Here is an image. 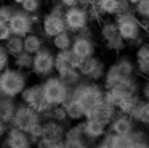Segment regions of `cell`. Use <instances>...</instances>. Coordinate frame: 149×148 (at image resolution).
Listing matches in <instances>:
<instances>
[{
	"mask_svg": "<svg viewBox=\"0 0 149 148\" xmlns=\"http://www.w3.org/2000/svg\"><path fill=\"white\" fill-rule=\"evenodd\" d=\"M136 79H139V76L136 73L135 56L120 53L107 64L103 85L106 89H109V87H125L135 82Z\"/></svg>",
	"mask_w": 149,
	"mask_h": 148,
	"instance_id": "cell-1",
	"label": "cell"
},
{
	"mask_svg": "<svg viewBox=\"0 0 149 148\" xmlns=\"http://www.w3.org/2000/svg\"><path fill=\"white\" fill-rule=\"evenodd\" d=\"M114 19H116L119 32L122 35V39L127 42V45L138 47L139 44H143L146 40V37H149V32L143 27L141 19L135 15V11L117 15L114 16Z\"/></svg>",
	"mask_w": 149,
	"mask_h": 148,
	"instance_id": "cell-2",
	"label": "cell"
},
{
	"mask_svg": "<svg viewBox=\"0 0 149 148\" xmlns=\"http://www.w3.org/2000/svg\"><path fill=\"white\" fill-rule=\"evenodd\" d=\"M31 73L29 71L18 69L15 66H8L0 73V92L2 95L13 97L19 100V95L31 82Z\"/></svg>",
	"mask_w": 149,
	"mask_h": 148,
	"instance_id": "cell-3",
	"label": "cell"
},
{
	"mask_svg": "<svg viewBox=\"0 0 149 148\" xmlns=\"http://www.w3.org/2000/svg\"><path fill=\"white\" fill-rule=\"evenodd\" d=\"M104 92H106V87L103 85V82H93V80L84 79L75 87H72L71 97L77 100L88 113L104 100Z\"/></svg>",
	"mask_w": 149,
	"mask_h": 148,
	"instance_id": "cell-4",
	"label": "cell"
},
{
	"mask_svg": "<svg viewBox=\"0 0 149 148\" xmlns=\"http://www.w3.org/2000/svg\"><path fill=\"white\" fill-rule=\"evenodd\" d=\"M98 37L103 44L104 50L114 55H120L128 47L127 42L122 39L114 18H103L98 24Z\"/></svg>",
	"mask_w": 149,
	"mask_h": 148,
	"instance_id": "cell-5",
	"label": "cell"
},
{
	"mask_svg": "<svg viewBox=\"0 0 149 148\" xmlns=\"http://www.w3.org/2000/svg\"><path fill=\"white\" fill-rule=\"evenodd\" d=\"M42 89L47 101L50 105H64L72 93V87H69L58 74H52L47 79H42Z\"/></svg>",
	"mask_w": 149,
	"mask_h": 148,
	"instance_id": "cell-6",
	"label": "cell"
},
{
	"mask_svg": "<svg viewBox=\"0 0 149 148\" xmlns=\"http://www.w3.org/2000/svg\"><path fill=\"white\" fill-rule=\"evenodd\" d=\"M39 31L48 40L53 39L55 35L61 34L63 31H68L66 29V23H64V6L61 3H52L48 11L43 13Z\"/></svg>",
	"mask_w": 149,
	"mask_h": 148,
	"instance_id": "cell-7",
	"label": "cell"
},
{
	"mask_svg": "<svg viewBox=\"0 0 149 148\" xmlns=\"http://www.w3.org/2000/svg\"><path fill=\"white\" fill-rule=\"evenodd\" d=\"M55 55H56V50L48 44L40 51H37L34 55L31 76L42 80V79H47L48 76H52V74H55Z\"/></svg>",
	"mask_w": 149,
	"mask_h": 148,
	"instance_id": "cell-8",
	"label": "cell"
},
{
	"mask_svg": "<svg viewBox=\"0 0 149 148\" xmlns=\"http://www.w3.org/2000/svg\"><path fill=\"white\" fill-rule=\"evenodd\" d=\"M19 101H23L24 105L37 109L42 116H45V113L48 111V108L52 106L47 101L45 95H43V89H42V82H40V80L39 82H29L27 84V87L19 95Z\"/></svg>",
	"mask_w": 149,
	"mask_h": 148,
	"instance_id": "cell-9",
	"label": "cell"
},
{
	"mask_svg": "<svg viewBox=\"0 0 149 148\" xmlns=\"http://www.w3.org/2000/svg\"><path fill=\"white\" fill-rule=\"evenodd\" d=\"M64 23L66 29L72 34H79L82 29L91 26L90 16H88V10L82 5H74L64 8Z\"/></svg>",
	"mask_w": 149,
	"mask_h": 148,
	"instance_id": "cell-10",
	"label": "cell"
},
{
	"mask_svg": "<svg viewBox=\"0 0 149 148\" xmlns=\"http://www.w3.org/2000/svg\"><path fill=\"white\" fill-rule=\"evenodd\" d=\"M77 68H79V71H80L84 79L93 80V82H103L104 74H106V69H107V64L104 63V60L101 56L93 55V56L80 60Z\"/></svg>",
	"mask_w": 149,
	"mask_h": 148,
	"instance_id": "cell-11",
	"label": "cell"
},
{
	"mask_svg": "<svg viewBox=\"0 0 149 148\" xmlns=\"http://www.w3.org/2000/svg\"><path fill=\"white\" fill-rule=\"evenodd\" d=\"M42 121H45V118H43L37 109H34V108H31V106L24 105L23 101H19L18 103V108H16V113H15L13 119H11V122H10V125L27 132L34 124L42 122Z\"/></svg>",
	"mask_w": 149,
	"mask_h": 148,
	"instance_id": "cell-12",
	"label": "cell"
},
{
	"mask_svg": "<svg viewBox=\"0 0 149 148\" xmlns=\"http://www.w3.org/2000/svg\"><path fill=\"white\" fill-rule=\"evenodd\" d=\"M66 148H93L95 142L85 135L84 132V125L80 122H71L68 125V130H66L64 140H63Z\"/></svg>",
	"mask_w": 149,
	"mask_h": 148,
	"instance_id": "cell-13",
	"label": "cell"
},
{
	"mask_svg": "<svg viewBox=\"0 0 149 148\" xmlns=\"http://www.w3.org/2000/svg\"><path fill=\"white\" fill-rule=\"evenodd\" d=\"M8 26H10V29H11V34L21 35V37H26L27 34H31L32 31L37 29V26L34 24V21H32V16L27 11L21 10L19 6H16V10H15Z\"/></svg>",
	"mask_w": 149,
	"mask_h": 148,
	"instance_id": "cell-14",
	"label": "cell"
},
{
	"mask_svg": "<svg viewBox=\"0 0 149 148\" xmlns=\"http://www.w3.org/2000/svg\"><path fill=\"white\" fill-rule=\"evenodd\" d=\"M71 50L77 55L79 58H88L96 55L98 51V42L95 35H87V34H75L72 40Z\"/></svg>",
	"mask_w": 149,
	"mask_h": 148,
	"instance_id": "cell-15",
	"label": "cell"
},
{
	"mask_svg": "<svg viewBox=\"0 0 149 148\" xmlns=\"http://www.w3.org/2000/svg\"><path fill=\"white\" fill-rule=\"evenodd\" d=\"M0 148H36V145L32 143L26 130H21L18 127L10 125L5 138L2 140Z\"/></svg>",
	"mask_w": 149,
	"mask_h": 148,
	"instance_id": "cell-16",
	"label": "cell"
},
{
	"mask_svg": "<svg viewBox=\"0 0 149 148\" xmlns=\"http://www.w3.org/2000/svg\"><path fill=\"white\" fill-rule=\"evenodd\" d=\"M68 122H59L55 119H45L43 121V138L52 143H59L64 140L66 130H68Z\"/></svg>",
	"mask_w": 149,
	"mask_h": 148,
	"instance_id": "cell-17",
	"label": "cell"
},
{
	"mask_svg": "<svg viewBox=\"0 0 149 148\" xmlns=\"http://www.w3.org/2000/svg\"><path fill=\"white\" fill-rule=\"evenodd\" d=\"M136 121L133 119V116L125 114V113H117L116 118L111 121L109 124V132H114L117 135H130L136 129Z\"/></svg>",
	"mask_w": 149,
	"mask_h": 148,
	"instance_id": "cell-18",
	"label": "cell"
},
{
	"mask_svg": "<svg viewBox=\"0 0 149 148\" xmlns=\"http://www.w3.org/2000/svg\"><path fill=\"white\" fill-rule=\"evenodd\" d=\"M117 113H119V109H117L116 106L112 105V103H109L106 98H104L103 101L100 103V105H96L93 109H91V111H88L85 118L96 119V121H101V122H106V124H111V121L116 118Z\"/></svg>",
	"mask_w": 149,
	"mask_h": 148,
	"instance_id": "cell-19",
	"label": "cell"
},
{
	"mask_svg": "<svg viewBox=\"0 0 149 148\" xmlns=\"http://www.w3.org/2000/svg\"><path fill=\"white\" fill-rule=\"evenodd\" d=\"M80 60L82 58H79L72 50L56 51V55H55V73L56 74H63L68 69L77 68L79 63H80Z\"/></svg>",
	"mask_w": 149,
	"mask_h": 148,
	"instance_id": "cell-20",
	"label": "cell"
},
{
	"mask_svg": "<svg viewBox=\"0 0 149 148\" xmlns=\"http://www.w3.org/2000/svg\"><path fill=\"white\" fill-rule=\"evenodd\" d=\"M82 125H84V132L90 140H93L96 143L98 140L104 137L109 130V124L106 122H101V121H96V119H90V118H85L82 121Z\"/></svg>",
	"mask_w": 149,
	"mask_h": 148,
	"instance_id": "cell-21",
	"label": "cell"
},
{
	"mask_svg": "<svg viewBox=\"0 0 149 148\" xmlns=\"http://www.w3.org/2000/svg\"><path fill=\"white\" fill-rule=\"evenodd\" d=\"M48 42H50L48 39H47L39 29H36V31H32L31 34H27L26 37H24V50L32 53V55H36L37 51L42 50Z\"/></svg>",
	"mask_w": 149,
	"mask_h": 148,
	"instance_id": "cell-22",
	"label": "cell"
},
{
	"mask_svg": "<svg viewBox=\"0 0 149 148\" xmlns=\"http://www.w3.org/2000/svg\"><path fill=\"white\" fill-rule=\"evenodd\" d=\"M18 103H19V100L13 98V97H7V95L0 97V119L10 124L15 113H16Z\"/></svg>",
	"mask_w": 149,
	"mask_h": 148,
	"instance_id": "cell-23",
	"label": "cell"
},
{
	"mask_svg": "<svg viewBox=\"0 0 149 148\" xmlns=\"http://www.w3.org/2000/svg\"><path fill=\"white\" fill-rule=\"evenodd\" d=\"M64 108H66V113H68L69 122H80V121H84L85 116H87L85 108L75 98H72V97L64 103Z\"/></svg>",
	"mask_w": 149,
	"mask_h": 148,
	"instance_id": "cell-24",
	"label": "cell"
},
{
	"mask_svg": "<svg viewBox=\"0 0 149 148\" xmlns=\"http://www.w3.org/2000/svg\"><path fill=\"white\" fill-rule=\"evenodd\" d=\"M72 40H74V34L69 32V31H63L61 34H58V35H55L53 39H50V45H52L56 51L71 50Z\"/></svg>",
	"mask_w": 149,
	"mask_h": 148,
	"instance_id": "cell-25",
	"label": "cell"
},
{
	"mask_svg": "<svg viewBox=\"0 0 149 148\" xmlns=\"http://www.w3.org/2000/svg\"><path fill=\"white\" fill-rule=\"evenodd\" d=\"M119 2L120 0H96L95 6L104 18H114L119 13Z\"/></svg>",
	"mask_w": 149,
	"mask_h": 148,
	"instance_id": "cell-26",
	"label": "cell"
},
{
	"mask_svg": "<svg viewBox=\"0 0 149 148\" xmlns=\"http://www.w3.org/2000/svg\"><path fill=\"white\" fill-rule=\"evenodd\" d=\"M32 63H34V55L26 50L11 58V66L23 69V71H29V73H31V68H32Z\"/></svg>",
	"mask_w": 149,
	"mask_h": 148,
	"instance_id": "cell-27",
	"label": "cell"
},
{
	"mask_svg": "<svg viewBox=\"0 0 149 148\" xmlns=\"http://www.w3.org/2000/svg\"><path fill=\"white\" fill-rule=\"evenodd\" d=\"M133 119L136 121L138 125L143 127H149V100H141L139 106L136 108V111L133 113Z\"/></svg>",
	"mask_w": 149,
	"mask_h": 148,
	"instance_id": "cell-28",
	"label": "cell"
},
{
	"mask_svg": "<svg viewBox=\"0 0 149 148\" xmlns=\"http://www.w3.org/2000/svg\"><path fill=\"white\" fill-rule=\"evenodd\" d=\"M3 45H5V48H7V51L11 55V58H13V56H16V55H19L21 51H24V37L11 34L10 37H8V40L3 42Z\"/></svg>",
	"mask_w": 149,
	"mask_h": 148,
	"instance_id": "cell-29",
	"label": "cell"
},
{
	"mask_svg": "<svg viewBox=\"0 0 149 148\" xmlns=\"http://www.w3.org/2000/svg\"><path fill=\"white\" fill-rule=\"evenodd\" d=\"M104 138L109 142L111 148H132V137L130 135H117L107 130Z\"/></svg>",
	"mask_w": 149,
	"mask_h": 148,
	"instance_id": "cell-30",
	"label": "cell"
},
{
	"mask_svg": "<svg viewBox=\"0 0 149 148\" xmlns=\"http://www.w3.org/2000/svg\"><path fill=\"white\" fill-rule=\"evenodd\" d=\"M43 118L45 119H55V121H59V122H68V124H71L64 105H52L48 108V111L45 113Z\"/></svg>",
	"mask_w": 149,
	"mask_h": 148,
	"instance_id": "cell-31",
	"label": "cell"
},
{
	"mask_svg": "<svg viewBox=\"0 0 149 148\" xmlns=\"http://www.w3.org/2000/svg\"><path fill=\"white\" fill-rule=\"evenodd\" d=\"M59 77H61L63 80H64L66 84H68L69 87H75L79 82H82L84 80V77H82L80 71H79V68H72V69H68L64 71L63 74H58Z\"/></svg>",
	"mask_w": 149,
	"mask_h": 148,
	"instance_id": "cell-32",
	"label": "cell"
},
{
	"mask_svg": "<svg viewBox=\"0 0 149 148\" xmlns=\"http://www.w3.org/2000/svg\"><path fill=\"white\" fill-rule=\"evenodd\" d=\"M43 6H45V0H23L19 8L27 11L29 15H36V13H42Z\"/></svg>",
	"mask_w": 149,
	"mask_h": 148,
	"instance_id": "cell-33",
	"label": "cell"
},
{
	"mask_svg": "<svg viewBox=\"0 0 149 148\" xmlns=\"http://www.w3.org/2000/svg\"><path fill=\"white\" fill-rule=\"evenodd\" d=\"M141 100H143V97H141V95H133L132 98L128 100V101H127V103H123V105L120 106V108H119V111H120V113H125V114L133 116V113H135V111H136V108L139 106Z\"/></svg>",
	"mask_w": 149,
	"mask_h": 148,
	"instance_id": "cell-34",
	"label": "cell"
},
{
	"mask_svg": "<svg viewBox=\"0 0 149 148\" xmlns=\"http://www.w3.org/2000/svg\"><path fill=\"white\" fill-rule=\"evenodd\" d=\"M15 10H16V5H13V3H0V23L8 24Z\"/></svg>",
	"mask_w": 149,
	"mask_h": 148,
	"instance_id": "cell-35",
	"label": "cell"
},
{
	"mask_svg": "<svg viewBox=\"0 0 149 148\" xmlns=\"http://www.w3.org/2000/svg\"><path fill=\"white\" fill-rule=\"evenodd\" d=\"M133 11L138 16L139 19H149V0H139L135 6H133Z\"/></svg>",
	"mask_w": 149,
	"mask_h": 148,
	"instance_id": "cell-36",
	"label": "cell"
},
{
	"mask_svg": "<svg viewBox=\"0 0 149 148\" xmlns=\"http://www.w3.org/2000/svg\"><path fill=\"white\" fill-rule=\"evenodd\" d=\"M27 134H29L31 140H32L34 145H37L40 140L43 138V121L42 122H37V124H34L32 127L27 130Z\"/></svg>",
	"mask_w": 149,
	"mask_h": 148,
	"instance_id": "cell-37",
	"label": "cell"
},
{
	"mask_svg": "<svg viewBox=\"0 0 149 148\" xmlns=\"http://www.w3.org/2000/svg\"><path fill=\"white\" fill-rule=\"evenodd\" d=\"M135 60H146L149 58V42H143L138 47H135V53H133Z\"/></svg>",
	"mask_w": 149,
	"mask_h": 148,
	"instance_id": "cell-38",
	"label": "cell"
},
{
	"mask_svg": "<svg viewBox=\"0 0 149 148\" xmlns=\"http://www.w3.org/2000/svg\"><path fill=\"white\" fill-rule=\"evenodd\" d=\"M8 66H11V55L7 51L3 44H0V73Z\"/></svg>",
	"mask_w": 149,
	"mask_h": 148,
	"instance_id": "cell-39",
	"label": "cell"
},
{
	"mask_svg": "<svg viewBox=\"0 0 149 148\" xmlns=\"http://www.w3.org/2000/svg\"><path fill=\"white\" fill-rule=\"evenodd\" d=\"M136 61V73L139 77H149V58L146 60H135Z\"/></svg>",
	"mask_w": 149,
	"mask_h": 148,
	"instance_id": "cell-40",
	"label": "cell"
},
{
	"mask_svg": "<svg viewBox=\"0 0 149 148\" xmlns=\"http://www.w3.org/2000/svg\"><path fill=\"white\" fill-rule=\"evenodd\" d=\"M11 35V29L8 24L0 23V44H3L5 40H8V37Z\"/></svg>",
	"mask_w": 149,
	"mask_h": 148,
	"instance_id": "cell-41",
	"label": "cell"
},
{
	"mask_svg": "<svg viewBox=\"0 0 149 148\" xmlns=\"http://www.w3.org/2000/svg\"><path fill=\"white\" fill-rule=\"evenodd\" d=\"M139 95L144 100H149V77H144L141 80V87H139Z\"/></svg>",
	"mask_w": 149,
	"mask_h": 148,
	"instance_id": "cell-42",
	"label": "cell"
},
{
	"mask_svg": "<svg viewBox=\"0 0 149 148\" xmlns=\"http://www.w3.org/2000/svg\"><path fill=\"white\" fill-rule=\"evenodd\" d=\"M132 148H149V138H132Z\"/></svg>",
	"mask_w": 149,
	"mask_h": 148,
	"instance_id": "cell-43",
	"label": "cell"
},
{
	"mask_svg": "<svg viewBox=\"0 0 149 148\" xmlns=\"http://www.w3.org/2000/svg\"><path fill=\"white\" fill-rule=\"evenodd\" d=\"M130 11H133V5H132V3H130L128 0H120V2H119V13H117V15H122V13H130Z\"/></svg>",
	"mask_w": 149,
	"mask_h": 148,
	"instance_id": "cell-44",
	"label": "cell"
},
{
	"mask_svg": "<svg viewBox=\"0 0 149 148\" xmlns=\"http://www.w3.org/2000/svg\"><path fill=\"white\" fill-rule=\"evenodd\" d=\"M8 129H10V124L0 119V142H2V140H3V138H5V135H7Z\"/></svg>",
	"mask_w": 149,
	"mask_h": 148,
	"instance_id": "cell-45",
	"label": "cell"
},
{
	"mask_svg": "<svg viewBox=\"0 0 149 148\" xmlns=\"http://www.w3.org/2000/svg\"><path fill=\"white\" fill-rule=\"evenodd\" d=\"M52 3H61L64 8H68V6H74V5H79L80 3V0H53Z\"/></svg>",
	"mask_w": 149,
	"mask_h": 148,
	"instance_id": "cell-46",
	"label": "cell"
},
{
	"mask_svg": "<svg viewBox=\"0 0 149 148\" xmlns=\"http://www.w3.org/2000/svg\"><path fill=\"white\" fill-rule=\"evenodd\" d=\"M93 148H111V145H109V142L106 140V138H101V140H98L96 143H95V147Z\"/></svg>",
	"mask_w": 149,
	"mask_h": 148,
	"instance_id": "cell-47",
	"label": "cell"
},
{
	"mask_svg": "<svg viewBox=\"0 0 149 148\" xmlns=\"http://www.w3.org/2000/svg\"><path fill=\"white\" fill-rule=\"evenodd\" d=\"M95 3H96V0H80V3H79V5H82V6H85V8H88V6L95 5Z\"/></svg>",
	"mask_w": 149,
	"mask_h": 148,
	"instance_id": "cell-48",
	"label": "cell"
},
{
	"mask_svg": "<svg viewBox=\"0 0 149 148\" xmlns=\"http://www.w3.org/2000/svg\"><path fill=\"white\" fill-rule=\"evenodd\" d=\"M128 2H130V3H132V5H133V6H135V5H136V3H138V2H139V0H128Z\"/></svg>",
	"mask_w": 149,
	"mask_h": 148,
	"instance_id": "cell-49",
	"label": "cell"
},
{
	"mask_svg": "<svg viewBox=\"0 0 149 148\" xmlns=\"http://www.w3.org/2000/svg\"><path fill=\"white\" fill-rule=\"evenodd\" d=\"M146 130H148V138H149V127H146Z\"/></svg>",
	"mask_w": 149,
	"mask_h": 148,
	"instance_id": "cell-50",
	"label": "cell"
}]
</instances>
